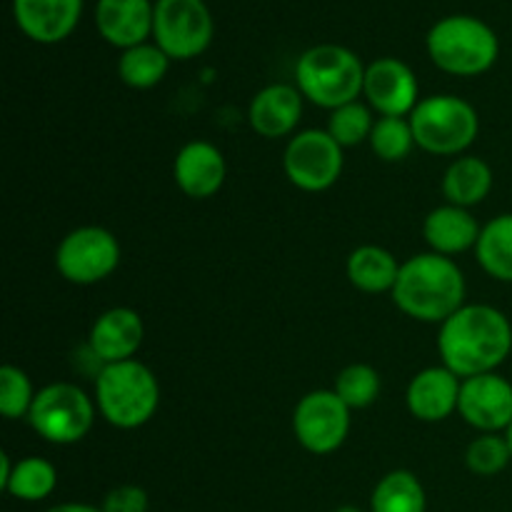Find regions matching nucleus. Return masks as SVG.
Listing matches in <instances>:
<instances>
[{
    "label": "nucleus",
    "instance_id": "f257e3e1",
    "mask_svg": "<svg viewBox=\"0 0 512 512\" xmlns=\"http://www.w3.org/2000/svg\"><path fill=\"white\" fill-rule=\"evenodd\" d=\"M443 365L458 378L495 373L512 353V325L503 310L485 303H465L438 333Z\"/></svg>",
    "mask_w": 512,
    "mask_h": 512
},
{
    "label": "nucleus",
    "instance_id": "f03ea898",
    "mask_svg": "<svg viewBox=\"0 0 512 512\" xmlns=\"http://www.w3.org/2000/svg\"><path fill=\"white\" fill-rule=\"evenodd\" d=\"M465 275L453 258L438 253L410 255L400 263L398 280L393 288V303L400 313L418 323L443 325L465 305Z\"/></svg>",
    "mask_w": 512,
    "mask_h": 512
},
{
    "label": "nucleus",
    "instance_id": "7ed1b4c3",
    "mask_svg": "<svg viewBox=\"0 0 512 512\" xmlns=\"http://www.w3.org/2000/svg\"><path fill=\"white\" fill-rule=\"evenodd\" d=\"M428 58L443 73L455 78H475L498 63L500 38L485 20L475 15H445L425 38Z\"/></svg>",
    "mask_w": 512,
    "mask_h": 512
},
{
    "label": "nucleus",
    "instance_id": "20e7f679",
    "mask_svg": "<svg viewBox=\"0 0 512 512\" xmlns=\"http://www.w3.org/2000/svg\"><path fill=\"white\" fill-rule=\"evenodd\" d=\"M365 68L358 53L338 43H320L295 63V85L305 100L325 110H338L363 95Z\"/></svg>",
    "mask_w": 512,
    "mask_h": 512
},
{
    "label": "nucleus",
    "instance_id": "39448f33",
    "mask_svg": "<svg viewBox=\"0 0 512 512\" xmlns=\"http://www.w3.org/2000/svg\"><path fill=\"white\" fill-rule=\"evenodd\" d=\"M95 405L113 428H143L160 408V383L140 360L103 365L95 375Z\"/></svg>",
    "mask_w": 512,
    "mask_h": 512
},
{
    "label": "nucleus",
    "instance_id": "423d86ee",
    "mask_svg": "<svg viewBox=\"0 0 512 512\" xmlns=\"http://www.w3.org/2000/svg\"><path fill=\"white\" fill-rule=\"evenodd\" d=\"M415 145L430 155H463L480 133V115L460 95L440 93L420 98L410 113Z\"/></svg>",
    "mask_w": 512,
    "mask_h": 512
},
{
    "label": "nucleus",
    "instance_id": "0eeeda50",
    "mask_svg": "<svg viewBox=\"0 0 512 512\" xmlns=\"http://www.w3.org/2000/svg\"><path fill=\"white\" fill-rule=\"evenodd\" d=\"M98 405L80 385L50 383L38 390L28 423L45 443L75 445L90 433L95 423Z\"/></svg>",
    "mask_w": 512,
    "mask_h": 512
},
{
    "label": "nucleus",
    "instance_id": "6e6552de",
    "mask_svg": "<svg viewBox=\"0 0 512 512\" xmlns=\"http://www.w3.org/2000/svg\"><path fill=\"white\" fill-rule=\"evenodd\" d=\"M215 20L205 0H155L153 43L170 60H193L210 48Z\"/></svg>",
    "mask_w": 512,
    "mask_h": 512
},
{
    "label": "nucleus",
    "instance_id": "1a4fd4ad",
    "mask_svg": "<svg viewBox=\"0 0 512 512\" xmlns=\"http://www.w3.org/2000/svg\"><path fill=\"white\" fill-rule=\"evenodd\" d=\"M345 148L335 143L328 130H300L288 140L283 153L285 178L305 193L333 188L345 168Z\"/></svg>",
    "mask_w": 512,
    "mask_h": 512
},
{
    "label": "nucleus",
    "instance_id": "9d476101",
    "mask_svg": "<svg viewBox=\"0 0 512 512\" xmlns=\"http://www.w3.org/2000/svg\"><path fill=\"white\" fill-rule=\"evenodd\" d=\"M120 265V243L100 225L75 228L60 240L55 250V268L60 278L73 285H95L110 278Z\"/></svg>",
    "mask_w": 512,
    "mask_h": 512
},
{
    "label": "nucleus",
    "instance_id": "9b49d317",
    "mask_svg": "<svg viewBox=\"0 0 512 512\" xmlns=\"http://www.w3.org/2000/svg\"><path fill=\"white\" fill-rule=\"evenodd\" d=\"M350 413L335 390H313L293 410L295 440L313 455L335 453L350 435Z\"/></svg>",
    "mask_w": 512,
    "mask_h": 512
},
{
    "label": "nucleus",
    "instance_id": "f8f14e48",
    "mask_svg": "<svg viewBox=\"0 0 512 512\" xmlns=\"http://www.w3.org/2000/svg\"><path fill=\"white\" fill-rule=\"evenodd\" d=\"M363 98L380 118H410L420 103L418 78L408 63L385 55L365 68Z\"/></svg>",
    "mask_w": 512,
    "mask_h": 512
},
{
    "label": "nucleus",
    "instance_id": "ddd939ff",
    "mask_svg": "<svg viewBox=\"0 0 512 512\" xmlns=\"http://www.w3.org/2000/svg\"><path fill=\"white\" fill-rule=\"evenodd\" d=\"M458 413L478 433H505L512 423V383L498 373L465 378Z\"/></svg>",
    "mask_w": 512,
    "mask_h": 512
},
{
    "label": "nucleus",
    "instance_id": "4468645a",
    "mask_svg": "<svg viewBox=\"0 0 512 512\" xmlns=\"http://www.w3.org/2000/svg\"><path fill=\"white\" fill-rule=\"evenodd\" d=\"M85 0H10L20 33L40 45L63 43L83 18Z\"/></svg>",
    "mask_w": 512,
    "mask_h": 512
},
{
    "label": "nucleus",
    "instance_id": "2eb2a0df",
    "mask_svg": "<svg viewBox=\"0 0 512 512\" xmlns=\"http://www.w3.org/2000/svg\"><path fill=\"white\" fill-rule=\"evenodd\" d=\"M145 340V323L138 310L110 308L95 318L88 333V350L100 365L135 360Z\"/></svg>",
    "mask_w": 512,
    "mask_h": 512
},
{
    "label": "nucleus",
    "instance_id": "dca6fc26",
    "mask_svg": "<svg viewBox=\"0 0 512 512\" xmlns=\"http://www.w3.org/2000/svg\"><path fill=\"white\" fill-rule=\"evenodd\" d=\"M460 388H463V378H458L445 365L420 370L405 390L408 413L420 423H443L450 415L458 413Z\"/></svg>",
    "mask_w": 512,
    "mask_h": 512
},
{
    "label": "nucleus",
    "instance_id": "f3484780",
    "mask_svg": "<svg viewBox=\"0 0 512 512\" xmlns=\"http://www.w3.org/2000/svg\"><path fill=\"white\" fill-rule=\"evenodd\" d=\"M228 178V165L220 148L208 140H193L178 150L173 160V180L193 200H208L218 193Z\"/></svg>",
    "mask_w": 512,
    "mask_h": 512
},
{
    "label": "nucleus",
    "instance_id": "a211bd4d",
    "mask_svg": "<svg viewBox=\"0 0 512 512\" xmlns=\"http://www.w3.org/2000/svg\"><path fill=\"white\" fill-rule=\"evenodd\" d=\"M303 93L298 85L270 83L253 95L248 105V123L260 138L278 140L295 133L303 118Z\"/></svg>",
    "mask_w": 512,
    "mask_h": 512
},
{
    "label": "nucleus",
    "instance_id": "6ab92c4d",
    "mask_svg": "<svg viewBox=\"0 0 512 512\" xmlns=\"http://www.w3.org/2000/svg\"><path fill=\"white\" fill-rule=\"evenodd\" d=\"M153 13V0H98L95 28L105 43L128 50L153 38Z\"/></svg>",
    "mask_w": 512,
    "mask_h": 512
},
{
    "label": "nucleus",
    "instance_id": "aec40b11",
    "mask_svg": "<svg viewBox=\"0 0 512 512\" xmlns=\"http://www.w3.org/2000/svg\"><path fill=\"white\" fill-rule=\"evenodd\" d=\"M480 223L468 208H458V205H438L430 210L423 220V238L430 245V250L445 258L465 253V250L478 245L480 238Z\"/></svg>",
    "mask_w": 512,
    "mask_h": 512
},
{
    "label": "nucleus",
    "instance_id": "412c9836",
    "mask_svg": "<svg viewBox=\"0 0 512 512\" xmlns=\"http://www.w3.org/2000/svg\"><path fill=\"white\" fill-rule=\"evenodd\" d=\"M493 190V168L478 155H460L443 175L445 203L458 208L480 205Z\"/></svg>",
    "mask_w": 512,
    "mask_h": 512
},
{
    "label": "nucleus",
    "instance_id": "4be33fe9",
    "mask_svg": "<svg viewBox=\"0 0 512 512\" xmlns=\"http://www.w3.org/2000/svg\"><path fill=\"white\" fill-rule=\"evenodd\" d=\"M348 280L353 288L360 293L380 295L393 293L395 280H398L400 263L390 250L380 248V245H360L348 255Z\"/></svg>",
    "mask_w": 512,
    "mask_h": 512
},
{
    "label": "nucleus",
    "instance_id": "5701e85b",
    "mask_svg": "<svg viewBox=\"0 0 512 512\" xmlns=\"http://www.w3.org/2000/svg\"><path fill=\"white\" fill-rule=\"evenodd\" d=\"M475 258L490 278L512 283V213L498 215L483 225Z\"/></svg>",
    "mask_w": 512,
    "mask_h": 512
},
{
    "label": "nucleus",
    "instance_id": "b1692460",
    "mask_svg": "<svg viewBox=\"0 0 512 512\" xmlns=\"http://www.w3.org/2000/svg\"><path fill=\"white\" fill-rule=\"evenodd\" d=\"M425 508V488L410 470H393L383 475L370 495V512H425Z\"/></svg>",
    "mask_w": 512,
    "mask_h": 512
},
{
    "label": "nucleus",
    "instance_id": "393cba45",
    "mask_svg": "<svg viewBox=\"0 0 512 512\" xmlns=\"http://www.w3.org/2000/svg\"><path fill=\"white\" fill-rule=\"evenodd\" d=\"M55 488H58L55 465L38 455H28L13 465V473L5 480L3 493L15 500H23V503H40V500L50 498Z\"/></svg>",
    "mask_w": 512,
    "mask_h": 512
},
{
    "label": "nucleus",
    "instance_id": "a878e982",
    "mask_svg": "<svg viewBox=\"0 0 512 512\" xmlns=\"http://www.w3.org/2000/svg\"><path fill=\"white\" fill-rule=\"evenodd\" d=\"M170 58L155 43L135 45V48L120 50L118 75L128 88L150 90L168 75Z\"/></svg>",
    "mask_w": 512,
    "mask_h": 512
},
{
    "label": "nucleus",
    "instance_id": "bb28decb",
    "mask_svg": "<svg viewBox=\"0 0 512 512\" xmlns=\"http://www.w3.org/2000/svg\"><path fill=\"white\" fill-rule=\"evenodd\" d=\"M333 390L350 410H365L380 398L383 380L380 373L368 363H350L335 375Z\"/></svg>",
    "mask_w": 512,
    "mask_h": 512
},
{
    "label": "nucleus",
    "instance_id": "cd10ccee",
    "mask_svg": "<svg viewBox=\"0 0 512 512\" xmlns=\"http://www.w3.org/2000/svg\"><path fill=\"white\" fill-rule=\"evenodd\" d=\"M368 143L375 158H380L383 163H400L415 148V135L410 118H375Z\"/></svg>",
    "mask_w": 512,
    "mask_h": 512
},
{
    "label": "nucleus",
    "instance_id": "c85d7f7f",
    "mask_svg": "<svg viewBox=\"0 0 512 512\" xmlns=\"http://www.w3.org/2000/svg\"><path fill=\"white\" fill-rule=\"evenodd\" d=\"M373 125V108L355 100V103L343 105V108L330 110V120L325 130L333 135L340 148H355L360 143H368Z\"/></svg>",
    "mask_w": 512,
    "mask_h": 512
},
{
    "label": "nucleus",
    "instance_id": "c756f323",
    "mask_svg": "<svg viewBox=\"0 0 512 512\" xmlns=\"http://www.w3.org/2000/svg\"><path fill=\"white\" fill-rule=\"evenodd\" d=\"M512 460L508 438L500 433H480L465 450V465L480 478H493L503 473Z\"/></svg>",
    "mask_w": 512,
    "mask_h": 512
},
{
    "label": "nucleus",
    "instance_id": "7c9ffc66",
    "mask_svg": "<svg viewBox=\"0 0 512 512\" xmlns=\"http://www.w3.org/2000/svg\"><path fill=\"white\" fill-rule=\"evenodd\" d=\"M35 395L38 393L25 370H20L18 365L0 368V413L5 420L28 418Z\"/></svg>",
    "mask_w": 512,
    "mask_h": 512
},
{
    "label": "nucleus",
    "instance_id": "2f4dec72",
    "mask_svg": "<svg viewBox=\"0 0 512 512\" xmlns=\"http://www.w3.org/2000/svg\"><path fill=\"white\" fill-rule=\"evenodd\" d=\"M103 512H148V493L138 485H118L103 500Z\"/></svg>",
    "mask_w": 512,
    "mask_h": 512
},
{
    "label": "nucleus",
    "instance_id": "473e14b6",
    "mask_svg": "<svg viewBox=\"0 0 512 512\" xmlns=\"http://www.w3.org/2000/svg\"><path fill=\"white\" fill-rule=\"evenodd\" d=\"M48 512H103V508H95V505H85V503H63L55 505Z\"/></svg>",
    "mask_w": 512,
    "mask_h": 512
},
{
    "label": "nucleus",
    "instance_id": "72a5a7b5",
    "mask_svg": "<svg viewBox=\"0 0 512 512\" xmlns=\"http://www.w3.org/2000/svg\"><path fill=\"white\" fill-rule=\"evenodd\" d=\"M13 460H10L8 453H0V488L5 485V480L10 478V473H13Z\"/></svg>",
    "mask_w": 512,
    "mask_h": 512
},
{
    "label": "nucleus",
    "instance_id": "f704fd0d",
    "mask_svg": "<svg viewBox=\"0 0 512 512\" xmlns=\"http://www.w3.org/2000/svg\"><path fill=\"white\" fill-rule=\"evenodd\" d=\"M333 512H363V510L355 508V505H340V508H335Z\"/></svg>",
    "mask_w": 512,
    "mask_h": 512
},
{
    "label": "nucleus",
    "instance_id": "c9c22d12",
    "mask_svg": "<svg viewBox=\"0 0 512 512\" xmlns=\"http://www.w3.org/2000/svg\"><path fill=\"white\" fill-rule=\"evenodd\" d=\"M505 438H508V445H510V450H512V423H510V428L508 430H505Z\"/></svg>",
    "mask_w": 512,
    "mask_h": 512
}]
</instances>
